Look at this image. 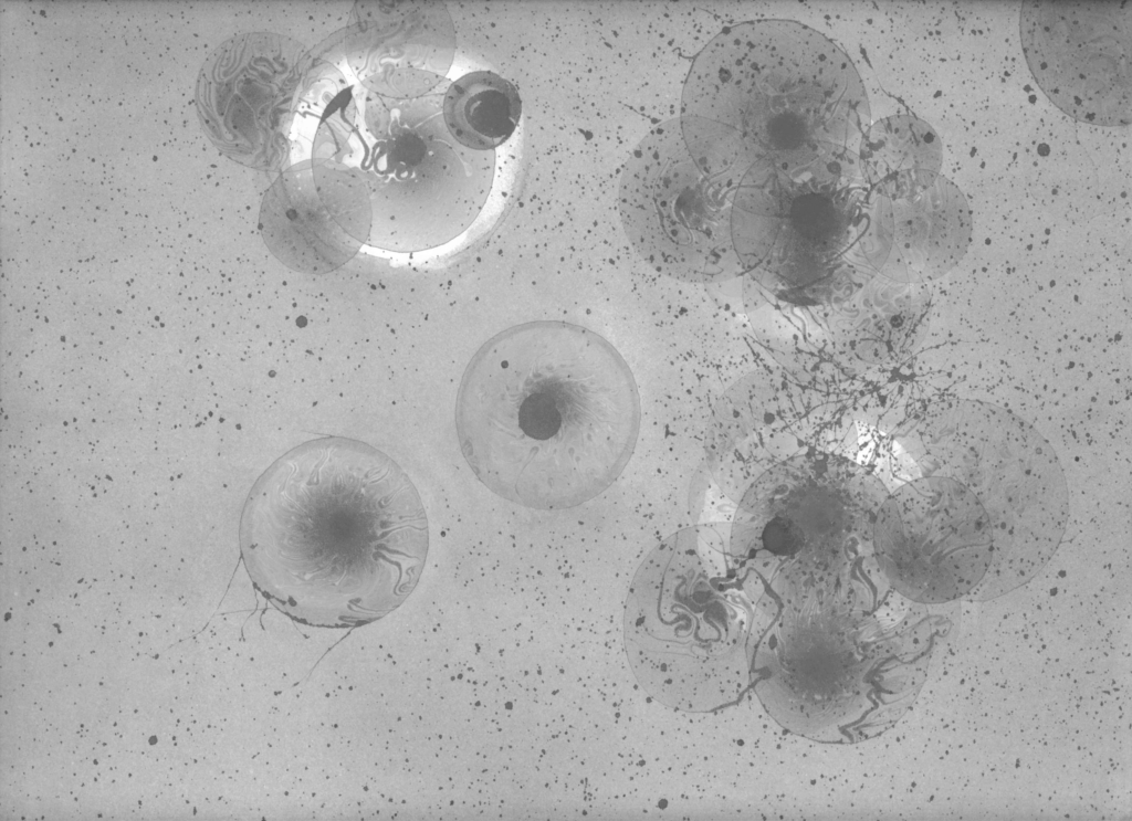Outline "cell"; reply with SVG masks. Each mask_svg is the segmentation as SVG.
Listing matches in <instances>:
<instances>
[{
	"label": "cell",
	"mask_w": 1132,
	"mask_h": 821,
	"mask_svg": "<svg viewBox=\"0 0 1132 821\" xmlns=\"http://www.w3.org/2000/svg\"><path fill=\"white\" fill-rule=\"evenodd\" d=\"M442 113L449 131L462 146L490 151L514 133L522 101L509 80L491 71H475L449 84Z\"/></svg>",
	"instance_id": "2e32d148"
},
{
	"label": "cell",
	"mask_w": 1132,
	"mask_h": 821,
	"mask_svg": "<svg viewBox=\"0 0 1132 821\" xmlns=\"http://www.w3.org/2000/svg\"><path fill=\"white\" fill-rule=\"evenodd\" d=\"M731 531L736 565L773 596L877 573L872 535L889 495L849 457L805 453L773 465L743 493Z\"/></svg>",
	"instance_id": "ba28073f"
},
{
	"label": "cell",
	"mask_w": 1132,
	"mask_h": 821,
	"mask_svg": "<svg viewBox=\"0 0 1132 821\" xmlns=\"http://www.w3.org/2000/svg\"><path fill=\"white\" fill-rule=\"evenodd\" d=\"M922 474L954 477L986 509L994 558L977 601L1030 580L1051 558L1068 519L1059 460L1029 423L997 406L952 401L924 418L908 444Z\"/></svg>",
	"instance_id": "52a82bcc"
},
{
	"label": "cell",
	"mask_w": 1132,
	"mask_h": 821,
	"mask_svg": "<svg viewBox=\"0 0 1132 821\" xmlns=\"http://www.w3.org/2000/svg\"><path fill=\"white\" fill-rule=\"evenodd\" d=\"M1020 36L1036 82L1061 110L1096 125L1131 123V1H1026Z\"/></svg>",
	"instance_id": "7c38bea8"
},
{
	"label": "cell",
	"mask_w": 1132,
	"mask_h": 821,
	"mask_svg": "<svg viewBox=\"0 0 1132 821\" xmlns=\"http://www.w3.org/2000/svg\"><path fill=\"white\" fill-rule=\"evenodd\" d=\"M343 45L342 71L353 83L369 85L408 70L446 77L454 32L440 2L359 1L349 14Z\"/></svg>",
	"instance_id": "5bb4252c"
},
{
	"label": "cell",
	"mask_w": 1132,
	"mask_h": 821,
	"mask_svg": "<svg viewBox=\"0 0 1132 821\" xmlns=\"http://www.w3.org/2000/svg\"><path fill=\"white\" fill-rule=\"evenodd\" d=\"M870 118L836 43L795 21L758 20L725 28L695 57L680 125L700 169L727 187L825 190L862 181Z\"/></svg>",
	"instance_id": "3957f363"
},
{
	"label": "cell",
	"mask_w": 1132,
	"mask_h": 821,
	"mask_svg": "<svg viewBox=\"0 0 1132 821\" xmlns=\"http://www.w3.org/2000/svg\"><path fill=\"white\" fill-rule=\"evenodd\" d=\"M954 610L955 602L912 601L885 577L780 597L756 645L751 686L800 737L874 738L916 698Z\"/></svg>",
	"instance_id": "277c9868"
},
{
	"label": "cell",
	"mask_w": 1132,
	"mask_h": 821,
	"mask_svg": "<svg viewBox=\"0 0 1132 821\" xmlns=\"http://www.w3.org/2000/svg\"><path fill=\"white\" fill-rule=\"evenodd\" d=\"M942 166L935 130L912 115H891L863 135L859 169L866 188L890 201L910 200L930 188Z\"/></svg>",
	"instance_id": "9a60e30c"
},
{
	"label": "cell",
	"mask_w": 1132,
	"mask_h": 821,
	"mask_svg": "<svg viewBox=\"0 0 1132 821\" xmlns=\"http://www.w3.org/2000/svg\"><path fill=\"white\" fill-rule=\"evenodd\" d=\"M735 193L700 169L672 119L635 148L618 204L630 243L650 266L681 281L716 282L745 269L733 239Z\"/></svg>",
	"instance_id": "9c48e42d"
},
{
	"label": "cell",
	"mask_w": 1132,
	"mask_h": 821,
	"mask_svg": "<svg viewBox=\"0 0 1132 821\" xmlns=\"http://www.w3.org/2000/svg\"><path fill=\"white\" fill-rule=\"evenodd\" d=\"M369 192L357 172L329 158L285 167L264 193L259 228L272 254L292 270L324 274L367 244Z\"/></svg>",
	"instance_id": "4fadbf2b"
},
{
	"label": "cell",
	"mask_w": 1132,
	"mask_h": 821,
	"mask_svg": "<svg viewBox=\"0 0 1132 821\" xmlns=\"http://www.w3.org/2000/svg\"><path fill=\"white\" fill-rule=\"evenodd\" d=\"M240 547L254 587L296 622L355 628L397 609L429 548L418 491L378 449L354 439L304 442L258 478Z\"/></svg>",
	"instance_id": "6da1fadb"
},
{
	"label": "cell",
	"mask_w": 1132,
	"mask_h": 821,
	"mask_svg": "<svg viewBox=\"0 0 1132 821\" xmlns=\"http://www.w3.org/2000/svg\"><path fill=\"white\" fill-rule=\"evenodd\" d=\"M450 82L429 93L390 96L342 85L322 112L308 158L353 168L369 192L368 245L418 252L467 230L494 176V150L462 146L449 131L442 102Z\"/></svg>",
	"instance_id": "8992f818"
},
{
	"label": "cell",
	"mask_w": 1132,
	"mask_h": 821,
	"mask_svg": "<svg viewBox=\"0 0 1132 821\" xmlns=\"http://www.w3.org/2000/svg\"><path fill=\"white\" fill-rule=\"evenodd\" d=\"M305 48L274 32H248L220 44L196 84V106L213 145L260 170L281 168L308 72Z\"/></svg>",
	"instance_id": "8fae6325"
},
{
	"label": "cell",
	"mask_w": 1132,
	"mask_h": 821,
	"mask_svg": "<svg viewBox=\"0 0 1132 821\" xmlns=\"http://www.w3.org/2000/svg\"><path fill=\"white\" fill-rule=\"evenodd\" d=\"M877 564L905 598L924 604L977 601L994 558L989 516L962 482L911 478L880 505L872 535Z\"/></svg>",
	"instance_id": "30bf717a"
},
{
	"label": "cell",
	"mask_w": 1132,
	"mask_h": 821,
	"mask_svg": "<svg viewBox=\"0 0 1132 821\" xmlns=\"http://www.w3.org/2000/svg\"><path fill=\"white\" fill-rule=\"evenodd\" d=\"M764 587L706 527L659 544L638 569L625 612L632 670L659 702L713 712L751 686L758 641L771 622Z\"/></svg>",
	"instance_id": "5b68a950"
},
{
	"label": "cell",
	"mask_w": 1132,
	"mask_h": 821,
	"mask_svg": "<svg viewBox=\"0 0 1132 821\" xmlns=\"http://www.w3.org/2000/svg\"><path fill=\"white\" fill-rule=\"evenodd\" d=\"M640 403L633 376L598 334L542 320L506 329L470 361L458 392L462 453L499 496L565 509L600 494L630 459Z\"/></svg>",
	"instance_id": "7a4b0ae2"
}]
</instances>
